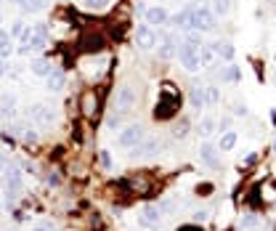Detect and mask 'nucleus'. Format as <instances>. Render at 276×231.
<instances>
[{"mask_svg": "<svg viewBox=\"0 0 276 231\" xmlns=\"http://www.w3.org/2000/svg\"><path fill=\"white\" fill-rule=\"evenodd\" d=\"M218 27V21H215V14L207 6H194L191 11V29H197V32H213Z\"/></svg>", "mask_w": 276, "mask_h": 231, "instance_id": "nucleus-1", "label": "nucleus"}, {"mask_svg": "<svg viewBox=\"0 0 276 231\" xmlns=\"http://www.w3.org/2000/svg\"><path fill=\"white\" fill-rule=\"evenodd\" d=\"M146 138V128L141 122H133V125H125V128L120 130V136H117V144L122 146V149H133V146H138Z\"/></svg>", "mask_w": 276, "mask_h": 231, "instance_id": "nucleus-2", "label": "nucleus"}, {"mask_svg": "<svg viewBox=\"0 0 276 231\" xmlns=\"http://www.w3.org/2000/svg\"><path fill=\"white\" fill-rule=\"evenodd\" d=\"M135 98H138V93H135V88L130 83L120 85L117 93H114V112H125V114H128L135 107Z\"/></svg>", "mask_w": 276, "mask_h": 231, "instance_id": "nucleus-3", "label": "nucleus"}, {"mask_svg": "<svg viewBox=\"0 0 276 231\" xmlns=\"http://www.w3.org/2000/svg\"><path fill=\"white\" fill-rule=\"evenodd\" d=\"M178 61H181V67L186 69V72H199L202 69V61H199V56H197V48L194 45H189V43H183L181 48H178Z\"/></svg>", "mask_w": 276, "mask_h": 231, "instance_id": "nucleus-4", "label": "nucleus"}, {"mask_svg": "<svg viewBox=\"0 0 276 231\" xmlns=\"http://www.w3.org/2000/svg\"><path fill=\"white\" fill-rule=\"evenodd\" d=\"M135 45L141 51H152L154 45H157V32H154L152 24H141V27L135 29Z\"/></svg>", "mask_w": 276, "mask_h": 231, "instance_id": "nucleus-5", "label": "nucleus"}, {"mask_svg": "<svg viewBox=\"0 0 276 231\" xmlns=\"http://www.w3.org/2000/svg\"><path fill=\"white\" fill-rule=\"evenodd\" d=\"M157 149H159V138H144L138 146H133V152H130V157L133 159H149V157H154L157 154Z\"/></svg>", "mask_w": 276, "mask_h": 231, "instance_id": "nucleus-6", "label": "nucleus"}, {"mask_svg": "<svg viewBox=\"0 0 276 231\" xmlns=\"http://www.w3.org/2000/svg\"><path fill=\"white\" fill-rule=\"evenodd\" d=\"M3 183H6V189H8V200L14 197V194L21 189V170L14 168V165H6L3 170Z\"/></svg>", "mask_w": 276, "mask_h": 231, "instance_id": "nucleus-7", "label": "nucleus"}, {"mask_svg": "<svg viewBox=\"0 0 276 231\" xmlns=\"http://www.w3.org/2000/svg\"><path fill=\"white\" fill-rule=\"evenodd\" d=\"M29 117L34 122H40V125H51L56 120V114H53V109L48 107V104H32V107H29Z\"/></svg>", "mask_w": 276, "mask_h": 231, "instance_id": "nucleus-8", "label": "nucleus"}, {"mask_svg": "<svg viewBox=\"0 0 276 231\" xmlns=\"http://www.w3.org/2000/svg\"><path fill=\"white\" fill-rule=\"evenodd\" d=\"M144 19L149 21L152 27H162V24H167V11L162 8V6H152V8H146L144 11Z\"/></svg>", "mask_w": 276, "mask_h": 231, "instance_id": "nucleus-9", "label": "nucleus"}, {"mask_svg": "<svg viewBox=\"0 0 276 231\" xmlns=\"http://www.w3.org/2000/svg\"><path fill=\"white\" fill-rule=\"evenodd\" d=\"M191 11H194V6L178 11V14L172 16V19H167V24H172L176 29H191Z\"/></svg>", "mask_w": 276, "mask_h": 231, "instance_id": "nucleus-10", "label": "nucleus"}, {"mask_svg": "<svg viewBox=\"0 0 276 231\" xmlns=\"http://www.w3.org/2000/svg\"><path fill=\"white\" fill-rule=\"evenodd\" d=\"M159 218H162V213H159L157 205H146L141 215H138V221H141L144 226H159Z\"/></svg>", "mask_w": 276, "mask_h": 231, "instance_id": "nucleus-11", "label": "nucleus"}, {"mask_svg": "<svg viewBox=\"0 0 276 231\" xmlns=\"http://www.w3.org/2000/svg\"><path fill=\"white\" fill-rule=\"evenodd\" d=\"M176 53H178V43H176V38H172V35H167V38L159 43V59H162V61H170Z\"/></svg>", "mask_w": 276, "mask_h": 231, "instance_id": "nucleus-12", "label": "nucleus"}, {"mask_svg": "<svg viewBox=\"0 0 276 231\" xmlns=\"http://www.w3.org/2000/svg\"><path fill=\"white\" fill-rule=\"evenodd\" d=\"M210 48H213L218 56H221V59H226V61H231L234 53H236L234 43H228V40H215V43H210Z\"/></svg>", "mask_w": 276, "mask_h": 231, "instance_id": "nucleus-13", "label": "nucleus"}, {"mask_svg": "<svg viewBox=\"0 0 276 231\" xmlns=\"http://www.w3.org/2000/svg\"><path fill=\"white\" fill-rule=\"evenodd\" d=\"M64 83H66V75L61 72V69H53V72L45 77V88L51 90V93H56V90H61L64 88Z\"/></svg>", "mask_w": 276, "mask_h": 231, "instance_id": "nucleus-14", "label": "nucleus"}, {"mask_svg": "<svg viewBox=\"0 0 276 231\" xmlns=\"http://www.w3.org/2000/svg\"><path fill=\"white\" fill-rule=\"evenodd\" d=\"M199 159H202L204 165L215 168V165H218V146H213V144H202V146H199Z\"/></svg>", "mask_w": 276, "mask_h": 231, "instance_id": "nucleus-15", "label": "nucleus"}, {"mask_svg": "<svg viewBox=\"0 0 276 231\" xmlns=\"http://www.w3.org/2000/svg\"><path fill=\"white\" fill-rule=\"evenodd\" d=\"M29 72H32V75H38V77H48V75L53 72V64H51L48 59H32Z\"/></svg>", "mask_w": 276, "mask_h": 231, "instance_id": "nucleus-16", "label": "nucleus"}, {"mask_svg": "<svg viewBox=\"0 0 276 231\" xmlns=\"http://www.w3.org/2000/svg\"><path fill=\"white\" fill-rule=\"evenodd\" d=\"M14 3L24 11V14H34V11H43L48 6V0H14Z\"/></svg>", "mask_w": 276, "mask_h": 231, "instance_id": "nucleus-17", "label": "nucleus"}, {"mask_svg": "<svg viewBox=\"0 0 276 231\" xmlns=\"http://www.w3.org/2000/svg\"><path fill=\"white\" fill-rule=\"evenodd\" d=\"M189 101H191V107H194V109L207 107V98H204V85H194V88H191V93H189Z\"/></svg>", "mask_w": 276, "mask_h": 231, "instance_id": "nucleus-18", "label": "nucleus"}, {"mask_svg": "<svg viewBox=\"0 0 276 231\" xmlns=\"http://www.w3.org/2000/svg\"><path fill=\"white\" fill-rule=\"evenodd\" d=\"M236 141H239V136L234 130H223L221 144H218V152H231V149L236 146Z\"/></svg>", "mask_w": 276, "mask_h": 231, "instance_id": "nucleus-19", "label": "nucleus"}, {"mask_svg": "<svg viewBox=\"0 0 276 231\" xmlns=\"http://www.w3.org/2000/svg\"><path fill=\"white\" fill-rule=\"evenodd\" d=\"M197 133H199L202 138H210V136L215 133V120H213V117H202L199 125H197Z\"/></svg>", "mask_w": 276, "mask_h": 231, "instance_id": "nucleus-20", "label": "nucleus"}, {"mask_svg": "<svg viewBox=\"0 0 276 231\" xmlns=\"http://www.w3.org/2000/svg\"><path fill=\"white\" fill-rule=\"evenodd\" d=\"M221 80H223V83H236V80H239V69H236V64L228 61V64L221 69Z\"/></svg>", "mask_w": 276, "mask_h": 231, "instance_id": "nucleus-21", "label": "nucleus"}, {"mask_svg": "<svg viewBox=\"0 0 276 231\" xmlns=\"http://www.w3.org/2000/svg\"><path fill=\"white\" fill-rule=\"evenodd\" d=\"M14 104H16L14 96L3 101V107H0V117H3V120H14L16 117V107H14Z\"/></svg>", "mask_w": 276, "mask_h": 231, "instance_id": "nucleus-22", "label": "nucleus"}, {"mask_svg": "<svg viewBox=\"0 0 276 231\" xmlns=\"http://www.w3.org/2000/svg\"><path fill=\"white\" fill-rule=\"evenodd\" d=\"M197 56H199V61H202V67H210L213 64V59H215V51L210 48V45H199V48H197Z\"/></svg>", "mask_w": 276, "mask_h": 231, "instance_id": "nucleus-23", "label": "nucleus"}, {"mask_svg": "<svg viewBox=\"0 0 276 231\" xmlns=\"http://www.w3.org/2000/svg\"><path fill=\"white\" fill-rule=\"evenodd\" d=\"M83 48L85 51H101L104 48V38L101 35H88V38L83 40Z\"/></svg>", "mask_w": 276, "mask_h": 231, "instance_id": "nucleus-24", "label": "nucleus"}, {"mask_svg": "<svg viewBox=\"0 0 276 231\" xmlns=\"http://www.w3.org/2000/svg\"><path fill=\"white\" fill-rule=\"evenodd\" d=\"M189 130H191L189 117H181V120L176 122V128H172V136H176V138H186V136H189Z\"/></svg>", "mask_w": 276, "mask_h": 231, "instance_id": "nucleus-25", "label": "nucleus"}, {"mask_svg": "<svg viewBox=\"0 0 276 231\" xmlns=\"http://www.w3.org/2000/svg\"><path fill=\"white\" fill-rule=\"evenodd\" d=\"M11 53H14V38H0V59H11Z\"/></svg>", "mask_w": 276, "mask_h": 231, "instance_id": "nucleus-26", "label": "nucleus"}, {"mask_svg": "<svg viewBox=\"0 0 276 231\" xmlns=\"http://www.w3.org/2000/svg\"><path fill=\"white\" fill-rule=\"evenodd\" d=\"M231 11V0H213V14L215 16H226Z\"/></svg>", "mask_w": 276, "mask_h": 231, "instance_id": "nucleus-27", "label": "nucleus"}, {"mask_svg": "<svg viewBox=\"0 0 276 231\" xmlns=\"http://www.w3.org/2000/svg\"><path fill=\"white\" fill-rule=\"evenodd\" d=\"M204 98H207V107H215L221 101V93H218L215 85H204Z\"/></svg>", "mask_w": 276, "mask_h": 231, "instance_id": "nucleus-28", "label": "nucleus"}, {"mask_svg": "<svg viewBox=\"0 0 276 231\" xmlns=\"http://www.w3.org/2000/svg\"><path fill=\"white\" fill-rule=\"evenodd\" d=\"M29 35H38V38H45V40H48V27H45L43 21H38V24L29 27Z\"/></svg>", "mask_w": 276, "mask_h": 231, "instance_id": "nucleus-29", "label": "nucleus"}, {"mask_svg": "<svg viewBox=\"0 0 276 231\" xmlns=\"http://www.w3.org/2000/svg\"><path fill=\"white\" fill-rule=\"evenodd\" d=\"M19 136L24 138L27 144H34V141H38V130H32V128H27V125H24V128H21V133H19Z\"/></svg>", "mask_w": 276, "mask_h": 231, "instance_id": "nucleus-30", "label": "nucleus"}, {"mask_svg": "<svg viewBox=\"0 0 276 231\" xmlns=\"http://www.w3.org/2000/svg\"><path fill=\"white\" fill-rule=\"evenodd\" d=\"M122 120H125V112H112L109 117H107V125H109V128H114V125H120Z\"/></svg>", "mask_w": 276, "mask_h": 231, "instance_id": "nucleus-31", "label": "nucleus"}, {"mask_svg": "<svg viewBox=\"0 0 276 231\" xmlns=\"http://www.w3.org/2000/svg\"><path fill=\"white\" fill-rule=\"evenodd\" d=\"M83 3H85V8H90V11H101V8H107L109 0H83Z\"/></svg>", "mask_w": 276, "mask_h": 231, "instance_id": "nucleus-32", "label": "nucleus"}, {"mask_svg": "<svg viewBox=\"0 0 276 231\" xmlns=\"http://www.w3.org/2000/svg\"><path fill=\"white\" fill-rule=\"evenodd\" d=\"M258 223H260V221H258V215H252V213L242 218V226H247V228H255Z\"/></svg>", "mask_w": 276, "mask_h": 231, "instance_id": "nucleus-33", "label": "nucleus"}, {"mask_svg": "<svg viewBox=\"0 0 276 231\" xmlns=\"http://www.w3.org/2000/svg\"><path fill=\"white\" fill-rule=\"evenodd\" d=\"M45 183H48V186H59V183H61V178L56 176V173H48V176H45Z\"/></svg>", "mask_w": 276, "mask_h": 231, "instance_id": "nucleus-34", "label": "nucleus"}, {"mask_svg": "<svg viewBox=\"0 0 276 231\" xmlns=\"http://www.w3.org/2000/svg\"><path fill=\"white\" fill-rule=\"evenodd\" d=\"M32 231H59V228H56L53 223H48V221H45V223H40V226H34Z\"/></svg>", "mask_w": 276, "mask_h": 231, "instance_id": "nucleus-35", "label": "nucleus"}, {"mask_svg": "<svg viewBox=\"0 0 276 231\" xmlns=\"http://www.w3.org/2000/svg\"><path fill=\"white\" fill-rule=\"evenodd\" d=\"M204 218H207V213H204V210H199V213H194V218H191V223H202Z\"/></svg>", "mask_w": 276, "mask_h": 231, "instance_id": "nucleus-36", "label": "nucleus"}, {"mask_svg": "<svg viewBox=\"0 0 276 231\" xmlns=\"http://www.w3.org/2000/svg\"><path fill=\"white\" fill-rule=\"evenodd\" d=\"M178 231H202V228H197V223H183L178 226Z\"/></svg>", "mask_w": 276, "mask_h": 231, "instance_id": "nucleus-37", "label": "nucleus"}, {"mask_svg": "<svg viewBox=\"0 0 276 231\" xmlns=\"http://www.w3.org/2000/svg\"><path fill=\"white\" fill-rule=\"evenodd\" d=\"M234 114H239V117H245V114H247V107H245V104H236V107H234Z\"/></svg>", "mask_w": 276, "mask_h": 231, "instance_id": "nucleus-38", "label": "nucleus"}, {"mask_svg": "<svg viewBox=\"0 0 276 231\" xmlns=\"http://www.w3.org/2000/svg\"><path fill=\"white\" fill-rule=\"evenodd\" d=\"M6 72H8V64L6 59H0V77H6Z\"/></svg>", "mask_w": 276, "mask_h": 231, "instance_id": "nucleus-39", "label": "nucleus"}, {"mask_svg": "<svg viewBox=\"0 0 276 231\" xmlns=\"http://www.w3.org/2000/svg\"><path fill=\"white\" fill-rule=\"evenodd\" d=\"M6 165H8V157H6V154H0V173L6 170Z\"/></svg>", "mask_w": 276, "mask_h": 231, "instance_id": "nucleus-40", "label": "nucleus"}, {"mask_svg": "<svg viewBox=\"0 0 276 231\" xmlns=\"http://www.w3.org/2000/svg\"><path fill=\"white\" fill-rule=\"evenodd\" d=\"M101 162H104V165H112V159H109L107 152H101Z\"/></svg>", "mask_w": 276, "mask_h": 231, "instance_id": "nucleus-41", "label": "nucleus"}, {"mask_svg": "<svg viewBox=\"0 0 276 231\" xmlns=\"http://www.w3.org/2000/svg\"><path fill=\"white\" fill-rule=\"evenodd\" d=\"M21 168H24L27 173H34V165H32V162H21Z\"/></svg>", "mask_w": 276, "mask_h": 231, "instance_id": "nucleus-42", "label": "nucleus"}, {"mask_svg": "<svg viewBox=\"0 0 276 231\" xmlns=\"http://www.w3.org/2000/svg\"><path fill=\"white\" fill-rule=\"evenodd\" d=\"M228 125H231V120H228V117H226V120H221V130H228Z\"/></svg>", "mask_w": 276, "mask_h": 231, "instance_id": "nucleus-43", "label": "nucleus"}, {"mask_svg": "<svg viewBox=\"0 0 276 231\" xmlns=\"http://www.w3.org/2000/svg\"><path fill=\"white\" fill-rule=\"evenodd\" d=\"M273 149H276V141H273Z\"/></svg>", "mask_w": 276, "mask_h": 231, "instance_id": "nucleus-44", "label": "nucleus"}, {"mask_svg": "<svg viewBox=\"0 0 276 231\" xmlns=\"http://www.w3.org/2000/svg\"><path fill=\"white\" fill-rule=\"evenodd\" d=\"M0 24H3V19H0Z\"/></svg>", "mask_w": 276, "mask_h": 231, "instance_id": "nucleus-45", "label": "nucleus"}, {"mask_svg": "<svg viewBox=\"0 0 276 231\" xmlns=\"http://www.w3.org/2000/svg\"><path fill=\"white\" fill-rule=\"evenodd\" d=\"M0 210H3V205H0Z\"/></svg>", "mask_w": 276, "mask_h": 231, "instance_id": "nucleus-46", "label": "nucleus"}, {"mask_svg": "<svg viewBox=\"0 0 276 231\" xmlns=\"http://www.w3.org/2000/svg\"><path fill=\"white\" fill-rule=\"evenodd\" d=\"M273 83H276V80H273Z\"/></svg>", "mask_w": 276, "mask_h": 231, "instance_id": "nucleus-47", "label": "nucleus"}]
</instances>
